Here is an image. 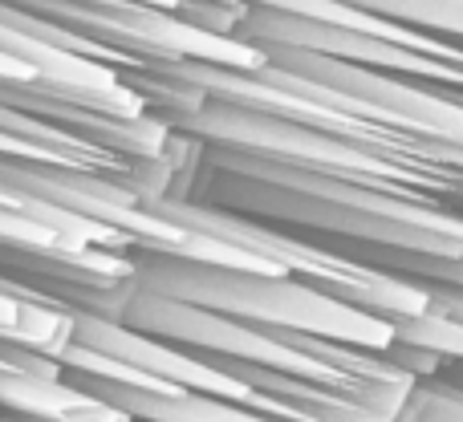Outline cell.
<instances>
[{"label":"cell","instance_id":"52a82bcc","mask_svg":"<svg viewBox=\"0 0 463 422\" xmlns=\"http://www.w3.org/2000/svg\"><path fill=\"white\" fill-rule=\"evenodd\" d=\"M431 378H439V382H448V386H459V390H463V361L435 358V370H431Z\"/></svg>","mask_w":463,"mask_h":422},{"label":"cell","instance_id":"7a4b0ae2","mask_svg":"<svg viewBox=\"0 0 463 422\" xmlns=\"http://www.w3.org/2000/svg\"><path fill=\"white\" fill-rule=\"evenodd\" d=\"M130 268H135V288L163 301L195 305V309L220 313L248 325H277L297 329V333L329 337V342L354 345L370 353H391L394 325L366 309L337 301L321 288L305 285L277 272H252V268H220V264L179 260L167 252H146V248H127Z\"/></svg>","mask_w":463,"mask_h":422},{"label":"cell","instance_id":"277c9868","mask_svg":"<svg viewBox=\"0 0 463 422\" xmlns=\"http://www.w3.org/2000/svg\"><path fill=\"white\" fill-rule=\"evenodd\" d=\"M0 415L37 422H130L65 378H37L21 370H0Z\"/></svg>","mask_w":463,"mask_h":422},{"label":"cell","instance_id":"5b68a950","mask_svg":"<svg viewBox=\"0 0 463 422\" xmlns=\"http://www.w3.org/2000/svg\"><path fill=\"white\" fill-rule=\"evenodd\" d=\"M326 5L427 37L463 41V0H326Z\"/></svg>","mask_w":463,"mask_h":422},{"label":"cell","instance_id":"8992f818","mask_svg":"<svg viewBox=\"0 0 463 422\" xmlns=\"http://www.w3.org/2000/svg\"><path fill=\"white\" fill-rule=\"evenodd\" d=\"M399 422H463V390L439 378H423Z\"/></svg>","mask_w":463,"mask_h":422},{"label":"cell","instance_id":"6da1fadb","mask_svg":"<svg viewBox=\"0 0 463 422\" xmlns=\"http://www.w3.org/2000/svg\"><path fill=\"white\" fill-rule=\"evenodd\" d=\"M114 321L135 329V333L179 345V350L248 361V366H269V370H280V374L305 378V382L329 386V390L345 394L350 402L366 407L370 415L383 422H399L415 386L423 382L407 366H399L391 353L354 350V345L297 333V329L232 321V317H220V313L195 309V305L151 296L143 288H135V280H130V293Z\"/></svg>","mask_w":463,"mask_h":422},{"label":"cell","instance_id":"3957f363","mask_svg":"<svg viewBox=\"0 0 463 422\" xmlns=\"http://www.w3.org/2000/svg\"><path fill=\"white\" fill-rule=\"evenodd\" d=\"M65 382H73L78 390L102 399L106 407H114L118 415H127L130 422H272L248 407H236L228 399H212V394H195V390H135V386H118V382H102V378H86V374H65Z\"/></svg>","mask_w":463,"mask_h":422}]
</instances>
